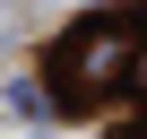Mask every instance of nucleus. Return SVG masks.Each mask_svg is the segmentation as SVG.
<instances>
[{"mask_svg": "<svg viewBox=\"0 0 147 139\" xmlns=\"http://www.w3.org/2000/svg\"><path fill=\"white\" fill-rule=\"evenodd\" d=\"M121 61H130V44H121V35H104V44H87V70H95V78H113Z\"/></svg>", "mask_w": 147, "mask_h": 139, "instance_id": "nucleus-1", "label": "nucleus"}]
</instances>
